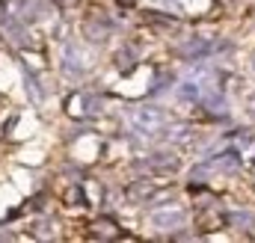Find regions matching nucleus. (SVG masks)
<instances>
[{"label":"nucleus","mask_w":255,"mask_h":243,"mask_svg":"<svg viewBox=\"0 0 255 243\" xmlns=\"http://www.w3.org/2000/svg\"><path fill=\"white\" fill-rule=\"evenodd\" d=\"M232 223L235 226H253V217L250 214H232Z\"/></svg>","instance_id":"nucleus-8"},{"label":"nucleus","mask_w":255,"mask_h":243,"mask_svg":"<svg viewBox=\"0 0 255 243\" xmlns=\"http://www.w3.org/2000/svg\"><path fill=\"white\" fill-rule=\"evenodd\" d=\"M253 68H255V62H253Z\"/></svg>","instance_id":"nucleus-9"},{"label":"nucleus","mask_w":255,"mask_h":243,"mask_svg":"<svg viewBox=\"0 0 255 243\" xmlns=\"http://www.w3.org/2000/svg\"><path fill=\"white\" fill-rule=\"evenodd\" d=\"M128 122H130V127H133L136 133L154 136L157 130L166 127V110H160V107H154V104H142V107H133V110H130Z\"/></svg>","instance_id":"nucleus-1"},{"label":"nucleus","mask_w":255,"mask_h":243,"mask_svg":"<svg viewBox=\"0 0 255 243\" xmlns=\"http://www.w3.org/2000/svg\"><path fill=\"white\" fill-rule=\"evenodd\" d=\"M145 163H148V169H154V172H175V169H178V157H175L172 151H157V154H151Z\"/></svg>","instance_id":"nucleus-2"},{"label":"nucleus","mask_w":255,"mask_h":243,"mask_svg":"<svg viewBox=\"0 0 255 243\" xmlns=\"http://www.w3.org/2000/svg\"><path fill=\"white\" fill-rule=\"evenodd\" d=\"M184 220H187V214L178 211V208H175V211H160V214L151 217V223H154L157 229H181Z\"/></svg>","instance_id":"nucleus-3"},{"label":"nucleus","mask_w":255,"mask_h":243,"mask_svg":"<svg viewBox=\"0 0 255 243\" xmlns=\"http://www.w3.org/2000/svg\"><path fill=\"white\" fill-rule=\"evenodd\" d=\"M214 51V45L208 42V39H193L187 45H181V54L187 57V60H202V57H208Z\"/></svg>","instance_id":"nucleus-4"},{"label":"nucleus","mask_w":255,"mask_h":243,"mask_svg":"<svg viewBox=\"0 0 255 243\" xmlns=\"http://www.w3.org/2000/svg\"><path fill=\"white\" fill-rule=\"evenodd\" d=\"M235 166H241V157H238L235 151H229V154H220L217 160L205 163V169H235Z\"/></svg>","instance_id":"nucleus-6"},{"label":"nucleus","mask_w":255,"mask_h":243,"mask_svg":"<svg viewBox=\"0 0 255 243\" xmlns=\"http://www.w3.org/2000/svg\"><path fill=\"white\" fill-rule=\"evenodd\" d=\"M202 95H205V86L199 80H193V77L178 86V98L181 101H202Z\"/></svg>","instance_id":"nucleus-5"},{"label":"nucleus","mask_w":255,"mask_h":243,"mask_svg":"<svg viewBox=\"0 0 255 243\" xmlns=\"http://www.w3.org/2000/svg\"><path fill=\"white\" fill-rule=\"evenodd\" d=\"M166 136L175 139V142H184V139H190V127H187V124H175L172 133H166Z\"/></svg>","instance_id":"nucleus-7"}]
</instances>
